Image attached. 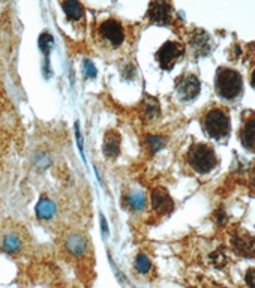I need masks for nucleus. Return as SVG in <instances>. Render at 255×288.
<instances>
[{
    "mask_svg": "<svg viewBox=\"0 0 255 288\" xmlns=\"http://www.w3.org/2000/svg\"><path fill=\"white\" fill-rule=\"evenodd\" d=\"M201 125L207 137L212 140L227 138L231 131L230 114L225 107H210L201 116Z\"/></svg>",
    "mask_w": 255,
    "mask_h": 288,
    "instance_id": "obj_1",
    "label": "nucleus"
},
{
    "mask_svg": "<svg viewBox=\"0 0 255 288\" xmlns=\"http://www.w3.org/2000/svg\"><path fill=\"white\" fill-rule=\"evenodd\" d=\"M189 168L197 174H207L218 165V156L212 146L206 143H195L186 153Z\"/></svg>",
    "mask_w": 255,
    "mask_h": 288,
    "instance_id": "obj_2",
    "label": "nucleus"
},
{
    "mask_svg": "<svg viewBox=\"0 0 255 288\" xmlns=\"http://www.w3.org/2000/svg\"><path fill=\"white\" fill-rule=\"evenodd\" d=\"M215 89L218 96L225 101H236L243 92L242 75L231 68L221 66L215 77Z\"/></svg>",
    "mask_w": 255,
    "mask_h": 288,
    "instance_id": "obj_3",
    "label": "nucleus"
},
{
    "mask_svg": "<svg viewBox=\"0 0 255 288\" xmlns=\"http://www.w3.org/2000/svg\"><path fill=\"white\" fill-rule=\"evenodd\" d=\"M98 39L102 45L110 48H119L125 42V29L122 23L116 18H108L98 26Z\"/></svg>",
    "mask_w": 255,
    "mask_h": 288,
    "instance_id": "obj_4",
    "label": "nucleus"
},
{
    "mask_svg": "<svg viewBox=\"0 0 255 288\" xmlns=\"http://www.w3.org/2000/svg\"><path fill=\"white\" fill-rule=\"evenodd\" d=\"M183 56H185V45L176 41H167L156 51V60L164 71H171Z\"/></svg>",
    "mask_w": 255,
    "mask_h": 288,
    "instance_id": "obj_5",
    "label": "nucleus"
},
{
    "mask_svg": "<svg viewBox=\"0 0 255 288\" xmlns=\"http://www.w3.org/2000/svg\"><path fill=\"white\" fill-rule=\"evenodd\" d=\"M176 84V92L179 95V98L185 102L194 101L200 92H201V81L195 74L191 72H185L182 75H179L174 81Z\"/></svg>",
    "mask_w": 255,
    "mask_h": 288,
    "instance_id": "obj_6",
    "label": "nucleus"
},
{
    "mask_svg": "<svg viewBox=\"0 0 255 288\" xmlns=\"http://www.w3.org/2000/svg\"><path fill=\"white\" fill-rule=\"evenodd\" d=\"M230 243H231L233 251L237 255L246 257V258L255 257V237L251 236L249 233H246L243 230L233 231L231 237H230Z\"/></svg>",
    "mask_w": 255,
    "mask_h": 288,
    "instance_id": "obj_7",
    "label": "nucleus"
},
{
    "mask_svg": "<svg viewBox=\"0 0 255 288\" xmlns=\"http://www.w3.org/2000/svg\"><path fill=\"white\" fill-rule=\"evenodd\" d=\"M147 18L158 26H170L173 21V6L168 2H152L149 5Z\"/></svg>",
    "mask_w": 255,
    "mask_h": 288,
    "instance_id": "obj_8",
    "label": "nucleus"
},
{
    "mask_svg": "<svg viewBox=\"0 0 255 288\" xmlns=\"http://www.w3.org/2000/svg\"><path fill=\"white\" fill-rule=\"evenodd\" d=\"M150 204H152V209L159 215V216H165L168 213L173 212L174 209V201L173 198L170 197L168 191L165 188H155L152 192H150Z\"/></svg>",
    "mask_w": 255,
    "mask_h": 288,
    "instance_id": "obj_9",
    "label": "nucleus"
},
{
    "mask_svg": "<svg viewBox=\"0 0 255 288\" xmlns=\"http://www.w3.org/2000/svg\"><path fill=\"white\" fill-rule=\"evenodd\" d=\"M240 141L245 149L255 153V113L254 111H251L248 117L243 119V123L240 128Z\"/></svg>",
    "mask_w": 255,
    "mask_h": 288,
    "instance_id": "obj_10",
    "label": "nucleus"
},
{
    "mask_svg": "<svg viewBox=\"0 0 255 288\" xmlns=\"http://www.w3.org/2000/svg\"><path fill=\"white\" fill-rule=\"evenodd\" d=\"M191 50L192 53L195 54V57H201V56H206L210 53L212 50V44H210V38L206 32L203 30H195L192 33V38H191Z\"/></svg>",
    "mask_w": 255,
    "mask_h": 288,
    "instance_id": "obj_11",
    "label": "nucleus"
},
{
    "mask_svg": "<svg viewBox=\"0 0 255 288\" xmlns=\"http://www.w3.org/2000/svg\"><path fill=\"white\" fill-rule=\"evenodd\" d=\"M104 155L110 159L117 158L120 152V134L117 131H108L104 138V146H102Z\"/></svg>",
    "mask_w": 255,
    "mask_h": 288,
    "instance_id": "obj_12",
    "label": "nucleus"
},
{
    "mask_svg": "<svg viewBox=\"0 0 255 288\" xmlns=\"http://www.w3.org/2000/svg\"><path fill=\"white\" fill-rule=\"evenodd\" d=\"M62 9L65 11L66 17L71 21H80L84 17V6L80 2H75V0H68V2H62L60 3Z\"/></svg>",
    "mask_w": 255,
    "mask_h": 288,
    "instance_id": "obj_13",
    "label": "nucleus"
},
{
    "mask_svg": "<svg viewBox=\"0 0 255 288\" xmlns=\"http://www.w3.org/2000/svg\"><path fill=\"white\" fill-rule=\"evenodd\" d=\"M87 248V242L86 239L78 234V233H72L68 236L66 239V249L72 254V255H81Z\"/></svg>",
    "mask_w": 255,
    "mask_h": 288,
    "instance_id": "obj_14",
    "label": "nucleus"
},
{
    "mask_svg": "<svg viewBox=\"0 0 255 288\" xmlns=\"http://www.w3.org/2000/svg\"><path fill=\"white\" fill-rule=\"evenodd\" d=\"M56 213V204L48 198H41L36 206V215L41 219H50Z\"/></svg>",
    "mask_w": 255,
    "mask_h": 288,
    "instance_id": "obj_15",
    "label": "nucleus"
},
{
    "mask_svg": "<svg viewBox=\"0 0 255 288\" xmlns=\"http://www.w3.org/2000/svg\"><path fill=\"white\" fill-rule=\"evenodd\" d=\"M143 111L149 120H153L156 116H159V104H158L156 98L147 96L143 102Z\"/></svg>",
    "mask_w": 255,
    "mask_h": 288,
    "instance_id": "obj_16",
    "label": "nucleus"
},
{
    "mask_svg": "<svg viewBox=\"0 0 255 288\" xmlns=\"http://www.w3.org/2000/svg\"><path fill=\"white\" fill-rule=\"evenodd\" d=\"M39 47H41V51L45 54V57H47V60H48V54L51 53V50H53V47H54V39H53V36L50 35V33H42L41 36H39Z\"/></svg>",
    "mask_w": 255,
    "mask_h": 288,
    "instance_id": "obj_17",
    "label": "nucleus"
},
{
    "mask_svg": "<svg viewBox=\"0 0 255 288\" xmlns=\"http://www.w3.org/2000/svg\"><path fill=\"white\" fill-rule=\"evenodd\" d=\"M20 239L15 234H8L3 240V249L9 254H14L20 249Z\"/></svg>",
    "mask_w": 255,
    "mask_h": 288,
    "instance_id": "obj_18",
    "label": "nucleus"
},
{
    "mask_svg": "<svg viewBox=\"0 0 255 288\" xmlns=\"http://www.w3.org/2000/svg\"><path fill=\"white\" fill-rule=\"evenodd\" d=\"M152 267V263L149 260V257L146 254H138L137 258H135V269L140 272V273H147Z\"/></svg>",
    "mask_w": 255,
    "mask_h": 288,
    "instance_id": "obj_19",
    "label": "nucleus"
},
{
    "mask_svg": "<svg viewBox=\"0 0 255 288\" xmlns=\"http://www.w3.org/2000/svg\"><path fill=\"white\" fill-rule=\"evenodd\" d=\"M164 138L162 137H156V135H152V137H149L147 138V144L150 146V149H152V152H155V150H158V149H161L162 146H164Z\"/></svg>",
    "mask_w": 255,
    "mask_h": 288,
    "instance_id": "obj_20",
    "label": "nucleus"
},
{
    "mask_svg": "<svg viewBox=\"0 0 255 288\" xmlns=\"http://www.w3.org/2000/svg\"><path fill=\"white\" fill-rule=\"evenodd\" d=\"M128 203H129L131 207L134 209H143V204H144V200H143V195L141 194H135V195H131L128 198Z\"/></svg>",
    "mask_w": 255,
    "mask_h": 288,
    "instance_id": "obj_21",
    "label": "nucleus"
},
{
    "mask_svg": "<svg viewBox=\"0 0 255 288\" xmlns=\"http://www.w3.org/2000/svg\"><path fill=\"white\" fill-rule=\"evenodd\" d=\"M83 68H84V72H86V75L89 78H95L96 77V68L93 66V63L90 60H84Z\"/></svg>",
    "mask_w": 255,
    "mask_h": 288,
    "instance_id": "obj_22",
    "label": "nucleus"
},
{
    "mask_svg": "<svg viewBox=\"0 0 255 288\" xmlns=\"http://www.w3.org/2000/svg\"><path fill=\"white\" fill-rule=\"evenodd\" d=\"M245 281H246V284H248L249 288H255V267H251V269L246 272Z\"/></svg>",
    "mask_w": 255,
    "mask_h": 288,
    "instance_id": "obj_23",
    "label": "nucleus"
},
{
    "mask_svg": "<svg viewBox=\"0 0 255 288\" xmlns=\"http://www.w3.org/2000/svg\"><path fill=\"white\" fill-rule=\"evenodd\" d=\"M75 132H77L78 147H80V152H81V155H83V137H81V132H80V128H78V123H75Z\"/></svg>",
    "mask_w": 255,
    "mask_h": 288,
    "instance_id": "obj_24",
    "label": "nucleus"
},
{
    "mask_svg": "<svg viewBox=\"0 0 255 288\" xmlns=\"http://www.w3.org/2000/svg\"><path fill=\"white\" fill-rule=\"evenodd\" d=\"M251 84L252 87H255V69L252 71V75H251Z\"/></svg>",
    "mask_w": 255,
    "mask_h": 288,
    "instance_id": "obj_25",
    "label": "nucleus"
},
{
    "mask_svg": "<svg viewBox=\"0 0 255 288\" xmlns=\"http://www.w3.org/2000/svg\"><path fill=\"white\" fill-rule=\"evenodd\" d=\"M251 182H252V186H254V189H255V173H254V176H252V180H251Z\"/></svg>",
    "mask_w": 255,
    "mask_h": 288,
    "instance_id": "obj_26",
    "label": "nucleus"
}]
</instances>
